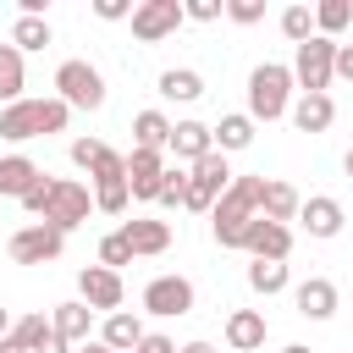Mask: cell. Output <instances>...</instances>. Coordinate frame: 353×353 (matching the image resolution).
<instances>
[{"label":"cell","instance_id":"7dc6e473","mask_svg":"<svg viewBox=\"0 0 353 353\" xmlns=\"http://www.w3.org/2000/svg\"><path fill=\"white\" fill-rule=\"evenodd\" d=\"M77 353H110V347H105V342H88V347H77Z\"/></svg>","mask_w":353,"mask_h":353},{"label":"cell","instance_id":"f35d334b","mask_svg":"<svg viewBox=\"0 0 353 353\" xmlns=\"http://www.w3.org/2000/svg\"><path fill=\"white\" fill-rule=\"evenodd\" d=\"M99 154H105V143H99V138H77V143H72V160H77L83 171H94V165H99Z\"/></svg>","mask_w":353,"mask_h":353},{"label":"cell","instance_id":"30bf717a","mask_svg":"<svg viewBox=\"0 0 353 353\" xmlns=\"http://www.w3.org/2000/svg\"><path fill=\"white\" fill-rule=\"evenodd\" d=\"M143 309L160 314V320L188 314V309H193V281H188V276H154V281L143 287Z\"/></svg>","mask_w":353,"mask_h":353},{"label":"cell","instance_id":"603a6c76","mask_svg":"<svg viewBox=\"0 0 353 353\" xmlns=\"http://www.w3.org/2000/svg\"><path fill=\"white\" fill-rule=\"evenodd\" d=\"M33 182H39V165L28 154H6L0 160V199H22Z\"/></svg>","mask_w":353,"mask_h":353},{"label":"cell","instance_id":"b9f144b4","mask_svg":"<svg viewBox=\"0 0 353 353\" xmlns=\"http://www.w3.org/2000/svg\"><path fill=\"white\" fill-rule=\"evenodd\" d=\"M132 353H176V342H171V336H160V331H143V342H138Z\"/></svg>","mask_w":353,"mask_h":353},{"label":"cell","instance_id":"9c48e42d","mask_svg":"<svg viewBox=\"0 0 353 353\" xmlns=\"http://www.w3.org/2000/svg\"><path fill=\"white\" fill-rule=\"evenodd\" d=\"M61 248H66V232H55L44 221H33V226H22L11 237V259L17 265H50V259H61Z\"/></svg>","mask_w":353,"mask_h":353},{"label":"cell","instance_id":"d4e9b609","mask_svg":"<svg viewBox=\"0 0 353 353\" xmlns=\"http://www.w3.org/2000/svg\"><path fill=\"white\" fill-rule=\"evenodd\" d=\"M132 138H138V149H165V138H171V121L160 116V110H138L132 116Z\"/></svg>","mask_w":353,"mask_h":353},{"label":"cell","instance_id":"277c9868","mask_svg":"<svg viewBox=\"0 0 353 353\" xmlns=\"http://www.w3.org/2000/svg\"><path fill=\"white\" fill-rule=\"evenodd\" d=\"M232 188V171H226V154L221 149H210L204 160H193V176H188V188H182V210H199V215H210L215 210V199Z\"/></svg>","mask_w":353,"mask_h":353},{"label":"cell","instance_id":"1f68e13d","mask_svg":"<svg viewBox=\"0 0 353 353\" xmlns=\"http://www.w3.org/2000/svg\"><path fill=\"white\" fill-rule=\"evenodd\" d=\"M281 33H287L292 44L314 39V11H309V6H287V11H281Z\"/></svg>","mask_w":353,"mask_h":353},{"label":"cell","instance_id":"5b68a950","mask_svg":"<svg viewBox=\"0 0 353 353\" xmlns=\"http://www.w3.org/2000/svg\"><path fill=\"white\" fill-rule=\"evenodd\" d=\"M55 88H61L55 99H61L66 110H72V105H77V110H99V105H105V77H99L88 61H61V66H55Z\"/></svg>","mask_w":353,"mask_h":353},{"label":"cell","instance_id":"60d3db41","mask_svg":"<svg viewBox=\"0 0 353 353\" xmlns=\"http://www.w3.org/2000/svg\"><path fill=\"white\" fill-rule=\"evenodd\" d=\"M94 17H105V22H121V17H132V6H127V0H94Z\"/></svg>","mask_w":353,"mask_h":353},{"label":"cell","instance_id":"7402d4cb","mask_svg":"<svg viewBox=\"0 0 353 353\" xmlns=\"http://www.w3.org/2000/svg\"><path fill=\"white\" fill-rule=\"evenodd\" d=\"M121 237H127L132 254H165V248H171V226H165V221H127Z\"/></svg>","mask_w":353,"mask_h":353},{"label":"cell","instance_id":"d6a6232c","mask_svg":"<svg viewBox=\"0 0 353 353\" xmlns=\"http://www.w3.org/2000/svg\"><path fill=\"white\" fill-rule=\"evenodd\" d=\"M94 210H99V215H121V210H127V176L99 182V188H94Z\"/></svg>","mask_w":353,"mask_h":353},{"label":"cell","instance_id":"f6af8a7d","mask_svg":"<svg viewBox=\"0 0 353 353\" xmlns=\"http://www.w3.org/2000/svg\"><path fill=\"white\" fill-rule=\"evenodd\" d=\"M176 353H215L210 342H188V347H176Z\"/></svg>","mask_w":353,"mask_h":353},{"label":"cell","instance_id":"d6986e66","mask_svg":"<svg viewBox=\"0 0 353 353\" xmlns=\"http://www.w3.org/2000/svg\"><path fill=\"white\" fill-rule=\"evenodd\" d=\"M99 342H105L110 353H132V347L143 342V320H138V314H127V309H116V314H105Z\"/></svg>","mask_w":353,"mask_h":353},{"label":"cell","instance_id":"44dd1931","mask_svg":"<svg viewBox=\"0 0 353 353\" xmlns=\"http://www.w3.org/2000/svg\"><path fill=\"white\" fill-rule=\"evenodd\" d=\"M298 188L292 182H265V199H259V215L265 221H276V226H287V221H298Z\"/></svg>","mask_w":353,"mask_h":353},{"label":"cell","instance_id":"52a82bcc","mask_svg":"<svg viewBox=\"0 0 353 353\" xmlns=\"http://www.w3.org/2000/svg\"><path fill=\"white\" fill-rule=\"evenodd\" d=\"M88 210H94L88 188H83V182H66V176H55V188H50V204H44V226H55V232H72V226H83V221H88Z\"/></svg>","mask_w":353,"mask_h":353},{"label":"cell","instance_id":"7a4b0ae2","mask_svg":"<svg viewBox=\"0 0 353 353\" xmlns=\"http://www.w3.org/2000/svg\"><path fill=\"white\" fill-rule=\"evenodd\" d=\"M66 105L61 99H17L0 110V138L11 143H28V138H50V132H66Z\"/></svg>","mask_w":353,"mask_h":353},{"label":"cell","instance_id":"74e56055","mask_svg":"<svg viewBox=\"0 0 353 353\" xmlns=\"http://www.w3.org/2000/svg\"><path fill=\"white\" fill-rule=\"evenodd\" d=\"M116 176H127V154L105 149V154H99V165H94V182H116Z\"/></svg>","mask_w":353,"mask_h":353},{"label":"cell","instance_id":"5bb4252c","mask_svg":"<svg viewBox=\"0 0 353 353\" xmlns=\"http://www.w3.org/2000/svg\"><path fill=\"white\" fill-rule=\"evenodd\" d=\"M292 303H298V314H309V320H331V314H336V281L309 276V281H298Z\"/></svg>","mask_w":353,"mask_h":353},{"label":"cell","instance_id":"bcb514c9","mask_svg":"<svg viewBox=\"0 0 353 353\" xmlns=\"http://www.w3.org/2000/svg\"><path fill=\"white\" fill-rule=\"evenodd\" d=\"M6 336H11V314L0 309V342H6Z\"/></svg>","mask_w":353,"mask_h":353},{"label":"cell","instance_id":"f907efd6","mask_svg":"<svg viewBox=\"0 0 353 353\" xmlns=\"http://www.w3.org/2000/svg\"><path fill=\"white\" fill-rule=\"evenodd\" d=\"M342 165H347V176H353V149H347V160H342Z\"/></svg>","mask_w":353,"mask_h":353},{"label":"cell","instance_id":"ee69618b","mask_svg":"<svg viewBox=\"0 0 353 353\" xmlns=\"http://www.w3.org/2000/svg\"><path fill=\"white\" fill-rule=\"evenodd\" d=\"M39 353H72V347H66V342H61V336H50V342H44V347H39Z\"/></svg>","mask_w":353,"mask_h":353},{"label":"cell","instance_id":"83f0119b","mask_svg":"<svg viewBox=\"0 0 353 353\" xmlns=\"http://www.w3.org/2000/svg\"><path fill=\"white\" fill-rule=\"evenodd\" d=\"M50 336H55V331H50V320H44V314H22V320H11V342H17L22 353H39Z\"/></svg>","mask_w":353,"mask_h":353},{"label":"cell","instance_id":"8992f818","mask_svg":"<svg viewBox=\"0 0 353 353\" xmlns=\"http://www.w3.org/2000/svg\"><path fill=\"white\" fill-rule=\"evenodd\" d=\"M331 66H336V39H303L292 55V83H303V94H325L331 88Z\"/></svg>","mask_w":353,"mask_h":353},{"label":"cell","instance_id":"4316f807","mask_svg":"<svg viewBox=\"0 0 353 353\" xmlns=\"http://www.w3.org/2000/svg\"><path fill=\"white\" fill-rule=\"evenodd\" d=\"M210 138L221 143V154H226V149H248V143H254V121H248V116H221V121L210 127Z\"/></svg>","mask_w":353,"mask_h":353},{"label":"cell","instance_id":"484cf974","mask_svg":"<svg viewBox=\"0 0 353 353\" xmlns=\"http://www.w3.org/2000/svg\"><path fill=\"white\" fill-rule=\"evenodd\" d=\"M22 83H28V72H22V50L0 44V99L17 105V99H22Z\"/></svg>","mask_w":353,"mask_h":353},{"label":"cell","instance_id":"8fae6325","mask_svg":"<svg viewBox=\"0 0 353 353\" xmlns=\"http://www.w3.org/2000/svg\"><path fill=\"white\" fill-rule=\"evenodd\" d=\"M237 248H248L254 259H287V254H292V232L276 226V221H265V215H254Z\"/></svg>","mask_w":353,"mask_h":353},{"label":"cell","instance_id":"3957f363","mask_svg":"<svg viewBox=\"0 0 353 353\" xmlns=\"http://www.w3.org/2000/svg\"><path fill=\"white\" fill-rule=\"evenodd\" d=\"M287 94H292V66H281V61L254 66L248 72V121H281Z\"/></svg>","mask_w":353,"mask_h":353},{"label":"cell","instance_id":"4dcf8cb0","mask_svg":"<svg viewBox=\"0 0 353 353\" xmlns=\"http://www.w3.org/2000/svg\"><path fill=\"white\" fill-rule=\"evenodd\" d=\"M248 287L265 292V298L281 292V287H287V265H281V259H254V265H248Z\"/></svg>","mask_w":353,"mask_h":353},{"label":"cell","instance_id":"6da1fadb","mask_svg":"<svg viewBox=\"0 0 353 353\" xmlns=\"http://www.w3.org/2000/svg\"><path fill=\"white\" fill-rule=\"evenodd\" d=\"M259 199H265V176H232V188L210 210V226H215V243L221 248H237L243 243L248 221L259 215Z\"/></svg>","mask_w":353,"mask_h":353},{"label":"cell","instance_id":"7c38bea8","mask_svg":"<svg viewBox=\"0 0 353 353\" xmlns=\"http://www.w3.org/2000/svg\"><path fill=\"white\" fill-rule=\"evenodd\" d=\"M77 292H83V303L88 309H121V298H127V287H121V276L116 270H105V265H88L83 276H77Z\"/></svg>","mask_w":353,"mask_h":353},{"label":"cell","instance_id":"f546056e","mask_svg":"<svg viewBox=\"0 0 353 353\" xmlns=\"http://www.w3.org/2000/svg\"><path fill=\"white\" fill-rule=\"evenodd\" d=\"M50 44V22L44 17H17L11 22V50H44Z\"/></svg>","mask_w":353,"mask_h":353},{"label":"cell","instance_id":"f1b7e54d","mask_svg":"<svg viewBox=\"0 0 353 353\" xmlns=\"http://www.w3.org/2000/svg\"><path fill=\"white\" fill-rule=\"evenodd\" d=\"M347 22H353V0H320V6H314V28H320V39L342 33Z\"/></svg>","mask_w":353,"mask_h":353},{"label":"cell","instance_id":"d590c367","mask_svg":"<svg viewBox=\"0 0 353 353\" xmlns=\"http://www.w3.org/2000/svg\"><path fill=\"white\" fill-rule=\"evenodd\" d=\"M50 188H55V176H44V171H39V182L22 193V210H28V215H44V204H50Z\"/></svg>","mask_w":353,"mask_h":353},{"label":"cell","instance_id":"7bdbcfd3","mask_svg":"<svg viewBox=\"0 0 353 353\" xmlns=\"http://www.w3.org/2000/svg\"><path fill=\"white\" fill-rule=\"evenodd\" d=\"M331 77H347V83H353V44H336V66H331Z\"/></svg>","mask_w":353,"mask_h":353},{"label":"cell","instance_id":"4fadbf2b","mask_svg":"<svg viewBox=\"0 0 353 353\" xmlns=\"http://www.w3.org/2000/svg\"><path fill=\"white\" fill-rule=\"evenodd\" d=\"M160 182H165V154L132 149V154H127V193H132V199H154Z\"/></svg>","mask_w":353,"mask_h":353},{"label":"cell","instance_id":"ab89813d","mask_svg":"<svg viewBox=\"0 0 353 353\" xmlns=\"http://www.w3.org/2000/svg\"><path fill=\"white\" fill-rule=\"evenodd\" d=\"M221 11H226V0H188L182 6V17H193V22H215Z\"/></svg>","mask_w":353,"mask_h":353},{"label":"cell","instance_id":"ba28073f","mask_svg":"<svg viewBox=\"0 0 353 353\" xmlns=\"http://www.w3.org/2000/svg\"><path fill=\"white\" fill-rule=\"evenodd\" d=\"M176 28H182V0H143V6H132V39L138 44H160Z\"/></svg>","mask_w":353,"mask_h":353},{"label":"cell","instance_id":"c3c4849f","mask_svg":"<svg viewBox=\"0 0 353 353\" xmlns=\"http://www.w3.org/2000/svg\"><path fill=\"white\" fill-rule=\"evenodd\" d=\"M0 353H22V347H17V342H11V336H6V342H0Z\"/></svg>","mask_w":353,"mask_h":353},{"label":"cell","instance_id":"836d02e7","mask_svg":"<svg viewBox=\"0 0 353 353\" xmlns=\"http://www.w3.org/2000/svg\"><path fill=\"white\" fill-rule=\"evenodd\" d=\"M99 265H105V270H121V265H132V248H127V237H121V232L99 237Z\"/></svg>","mask_w":353,"mask_h":353},{"label":"cell","instance_id":"cb8c5ba5","mask_svg":"<svg viewBox=\"0 0 353 353\" xmlns=\"http://www.w3.org/2000/svg\"><path fill=\"white\" fill-rule=\"evenodd\" d=\"M160 94H165V99H182V105H193V99L204 94V77H199V72H188V66H171V72H160Z\"/></svg>","mask_w":353,"mask_h":353},{"label":"cell","instance_id":"e575fe53","mask_svg":"<svg viewBox=\"0 0 353 353\" xmlns=\"http://www.w3.org/2000/svg\"><path fill=\"white\" fill-rule=\"evenodd\" d=\"M182 188H188V176H182L176 165H165V182H160V193H154V204H165V210H176V204H182Z\"/></svg>","mask_w":353,"mask_h":353},{"label":"cell","instance_id":"9a60e30c","mask_svg":"<svg viewBox=\"0 0 353 353\" xmlns=\"http://www.w3.org/2000/svg\"><path fill=\"white\" fill-rule=\"evenodd\" d=\"M226 347H232V353L265 347V314H259V309H232V314H226Z\"/></svg>","mask_w":353,"mask_h":353},{"label":"cell","instance_id":"2e32d148","mask_svg":"<svg viewBox=\"0 0 353 353\" xmlns=\"http://www.w3.org/2000/svg\"><path fill=\"white\" fill-rule=\"evenodd\" d=\"M165 149H171L176 160H204V154L215 149V138H210V127H204V121H176V127H171V138H165Z\"/></svg>","mask_w":353,"mask_h":353},{"label":"cell","instance_id":"e0dca14e","mask_svg":"<svg viewBox=\"0 0 353 353\" xmlns=\"http://www.w3.org/2000/svg\"><path fill=\"white\" fill-rule=\"evenodd\" d=\"M88 325H94V309L77 298V303H55V314H50V331L72 347V342H88Z\"/></svg>","mask_w":353,"mask_h":353},{"label":"cell","instance_id":"ac0fdd59","mask_svg":"<svg viewBox=\"0 0 353 353\" xmlns=\"http://www.w3.org/2000/svg\"><path fill=\"white\" fill-rule=\"evenodd\" d=\"M298 221L309 226V237H336L342 232V204L336 199H303L298 204Z\"/></svg>","mask_w":353,"mask_h":353},{"label":"cell","instance_id":"ffe728a7","mask_svg":"<svg viewBox=\"0 0 353 353\" xmlns=\"http://www.w3.org/2000/svg\"><path fill=\"white\" fill-rule=\"evenodd\" d=\"M331 121H336L331 94H303V99L292 105V127H298V132H325Z\"/></svg>","mask_w":353,"mask_h":353},{"label":"cell","instance_id":"8d00e7d4","mask_svg":"<svg viewBox=\"0 0 353 353\" xmlns=\"http://www.w3.org/2000/svg\"><path fill=\"white\" fill-rule=\"evenodd\" d=\"M226 17L243 22V28H254V22L265 17V0H226Z\"/></svg>","mask_w":353,"mask_h":353},{"label":"cell","instance_id":"681fc988","mask_svg":"<svg viewBox=\"0 0 353 353\" xmlns=\"http://www.w3.org/2000/svg\"><path fill=\"white\" fill-rule=\"evenodd\" d=\"M281 353H309V347H303V342H292V347H281Z\"/></svg>","mask_w":353,"mask_h":353}]
</instances>
